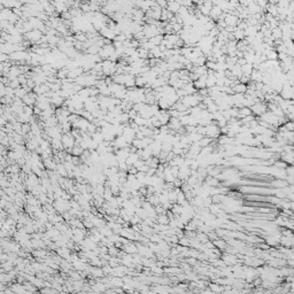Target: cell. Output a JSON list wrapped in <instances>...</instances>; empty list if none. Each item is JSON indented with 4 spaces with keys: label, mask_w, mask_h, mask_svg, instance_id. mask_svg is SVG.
<instances>
[{
    "label": "cell",
    "mask_w": 294,
    "mask_h": 294,
    "mask_svg": "<svg viewBox=\"0 0 294 294\" xmlns=\"http://www.w3.org/2000/svg\"><path fill=\"white\" fill-rule=\"evenodd\" d=\"M27 36H28L29 39L37 40V39H39V38L42 37V32H40V31H37V30H32V31H30Z\"/></svg>",
    "instance_id": "obj_3"
},
{
    "label": "cell",
    "mask_w": 294,
    "mask_h": 294,
    "mask_svg": "<svg viewBox=\"0 0 294 294\" xmlns=\"http://www.w3.org/2000/svg\"><path fill=\"white\" fill-rule=\"evenodd\" d=\"M62 143H63L65 147H71L74 145V138L69 137V136H65L62 139Z\"/></svg>",
    "instance_id": "obj_4"
},
{
    "label": "cell",
    "mask_w": 294,
    "mask_h": 294,
    "mask_svg": "<svg viewBox=\"0 0 294 294\" xmlns=\"http://www.w3.org/2000/svg\"><path fill=\"white\" fill-rule=\"evenodd\" d=\"M10 58H12V59H15V60H17V59L21 60V59H27V55H25L23 52H20V53L17 52V53H13V54L10 55Z\"/></svg>",
    "instance_id": "obj_5"
},
{
    "label": "cell",
    "mask_w": 294,
    "mask_h": 294,
    "mask_svg": "<svg viewBox=\"0 0 294 294\" xmlns=\"http://www.w3.org/2000/svg\"><path fill=\"white\" fill-rule=\"evenodd\" d=\"M250 111L254 115L261 116V115H263L265 111H267V105H264V103L261 102V101H258V102H256L255 105H253L250 107Z\"/></svg>",
    "instance_id": "obj_1"
},
{
    "label": "cell",
    "mask_w": 294,
    "mask_h": 294,
    "mask_svg": "<svg viewBox=\"0 0 294 294\" xmlns=\"http://www.w3.org/2000/svg\"><path fill=\"white\" fill-rule=\"evenodd\" d=\"M179 8H180V5H179L177 1H170V2H167V10L170 12L171 14L178 13Z\"/></svg>",
    "instance_id": "obj_2"
}]
</instances>
